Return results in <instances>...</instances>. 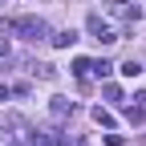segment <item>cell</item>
<instances>
[{
	"mask_svg": "<svg viewBox=\"0 0 146 146\" xmlns=\"http://www.w3.org/2000/svg\"><path fill=\"white\" fill-rule=\"evenodd\" d=\"M12 33H21L25 41H45V36H49V25L41 21V16H16V21H12Z\"/></svg>",
	"mask_w": 146,
	"mask_h": 146,
	"instance_id": "cell-1",
	"label": "cell"
},
{
	"mask_svg": "<svg viewBox=\"0 0 146 146\" xmlns=\"http://www.w3.org/2000/svg\"><path fill=\"white\" fill-rule=\"evenodd\" d=\"M89 33H94L102 45H114V41H118V36H114V29H110V25L102 21V16H89Z\"/></svg>",
	"mask_w": 146,
	"mask_h": 146,
	"instance_id": "cell-2",
	"label": "cell"
},
{
	"mask_svg": "<svg viewBox=\"0 0 146 146\" xmlns=\"http://www.w3.org/2000/svg\"><path fill=\"white\" fill-rule=\"evenodd\" d=\"M73 110H77V102H69V98H53V102H49V114L57 118V122L73 118Z\"/></svg>",
	"mask_w": 146,
	"mask_h": 146,
	"instance_id": "cell-3",
	"label": "cell"
},
{
	"mask_svg": "<svg viewBox=\"0 0 146 146\" xmlns=\"http://www.w3.org/2000/svg\"><path fill=\"white\" fill-rule=\"evenodd\" d=\"M106 12L110 16H134L138 21V8H130V0H106Z\"/></svg>",
	"mask_w": 146,
	"mask_h": 146,
	"instance_id": "cell-4",
	"label": "cell"
},
{
	"mask_svg": "<svg viewBox=\"0 0 146 146\" xmlns=\"http://www.w3.org/2000/svg\"><path fill=\"white\" fill-rule=\"evenodd\" d=\"M49 41H53V45H57V49H69L73 41H77V33H73V29H61V33H53V36H49Z\"/></svg>",
	"mask_w": 146,
	"mask_h": 146,
	"instance_id": "cell-5",
	"label": "cell"
},
{
	"mask_svg": "<svg viewBox=\"0 0 146 146\" xmlns=\"http://www.w3.org/2000/svg\"><path fill=\"white\" fill-rule=\"evenodd\" d=\"M33 73H36V77H41V81H53V77H57V69H53L49 61H41V65H33Z\"/></svg>",
	"mask_w": 146,
	"mask_h": 146,
	"instance_id": "cell-6",
	"label": "cell"
},
{
	"mask_svg": "<svg viewBox=\"0 0 146 146\" xmlns=\"http://www.w3.org/2000/svg\"><path fill=\"white\" fill-rule=\"evenodd\" d=\"M118 73H122V77H138V73H142V65L130 57V61H122V65H118Z\"/></svg>",
	"mask_w": 146,
	"mask_h": 146,
	"instance_id": "cell-7",
	"label": "cell"
},
{
	"mask_svg": "<svg viewBox=\"0 0 146 146\" xmlns=\"http://www.w3.org/2000/svg\"><path fill=\"white\" fill-rule=\"evenodd\" d=\"M85 73H89V57H73V77L85 81Z\"/></svg>",
	"mask_w": 146,
	"mask_h": 146,
	"instance_id": "cell-8",
	"label": "cell"
},
{
	"mask_svg": "<svg viewBox=\"0 0 146 146\" xmlns=\"http://www.w3.org/2000/svg\"><path fill=\"white\" fill-rule=\"evenodd\" d=\"M89 69H94L98 77H110V73H114V65H110V61H89Z\"/></svg>",
	"mask_w": 146,
	"mask_h": 146,
	"instance_id": "cell-9",
	"label": "cell"
},
{
	"mask_svg": "<svg viewBox=\"0 0 146 146\" xmlns=\"http://www.w3.org/2000/svg\"><path fill=\"white\" fill-rule=\"evenodd\" d=\"M94 122H98V126H114V114H110V110H102V106H98V110H94Z\"/></svg>",
	"mask_w": 146,
	"mask_h": 146,
	"instance_id": "cell-10",
	"label": "cell"
},
{
	"mask_svg": "<svg viewBox=\"0 0 146 146\" xmlns=\"http://www.w3.org/2000/svg\"><path fill=\"white\" fill-rule=\"evenodd\" d=\"M102 94H106V98H110V102H122V89H118V85H114V81H106V85H102Z\"/></svg>",
	"mask_w": 146,
	"mask_h": 146,
	"instance_id": "cell-11",
	"label": "cell"
},
{
	"mask_svg": "<svg viewBox=\"0 0 146 146\" xmlns=\"http://www.w3.org/2000/svg\"><path fill=\"white\" fill-rule=\"evenodd\" d=\"M29 146H49V138L45 134H29Z\"/></svg>",
	"mask_w": 146,
	"mask_h": 146,
	"instance_id": "cell-12",
	"label": "cell"
},
{
	"mask_svg": "<svg viewBox=\"0 0 146 146\" xmlns=\"http://www.w3.org/2000/svg\"><path fill=\"white\" fill-rule=\"evenodd\" d=\"M106 146H122V134H106Z\"/></svg>",
	"mask_w": 146,
	"mask_h": 146,
	"instance_id": "cell-13",
	"label": "cell"
},
{
	"mask_svg": "<svg viewBox=\"0 0 146 146\" xmlns=\"http://www.w3.org/2000/svg\"><path fill=\"white\" fill-rule=\"evenodd\" d=\"M4 98H8V89H4V85H0V102H4Z\"/></svg>",
	"mask_w": 146,
	"mask_h": 146,
	"instance_id": "cell-14",
	"label": "cell"
}]
</instances>
